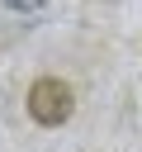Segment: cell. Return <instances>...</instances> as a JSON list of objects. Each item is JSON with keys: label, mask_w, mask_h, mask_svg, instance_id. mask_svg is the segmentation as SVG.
Wrapping results in <instances>:
<instances>
[{"label": "cell", "mask_w": 142, "mask_h": 152, "mask_svg": "<svg viewBox=\"0 0 142 152\" xmlns=\"http://www.w3.org/2000/svg\"><path fill=\"white\" fill-rule=\"evenodd\" d=\"M5 5H9V10H19V14H33V10H43L47 0H5Z\"/></svg>", "instance_id": "obj_2"}, {"label": "cell", "mask_w": 142, "mask_h": 152, "mask_svg": "<svg viewBox=\"0 0 142 152\" xmlns=\"http://www.w3.org/2000/svg\"><path fill=\"white\" fill-rule=\"evenodd\" d=\"M71 109H76V95H71L66 81H57V76H38V81H33V90H28V114H33L43 128L66 124Z\"/></svg>", "instance_id": "obj_1"}]
</instances>
